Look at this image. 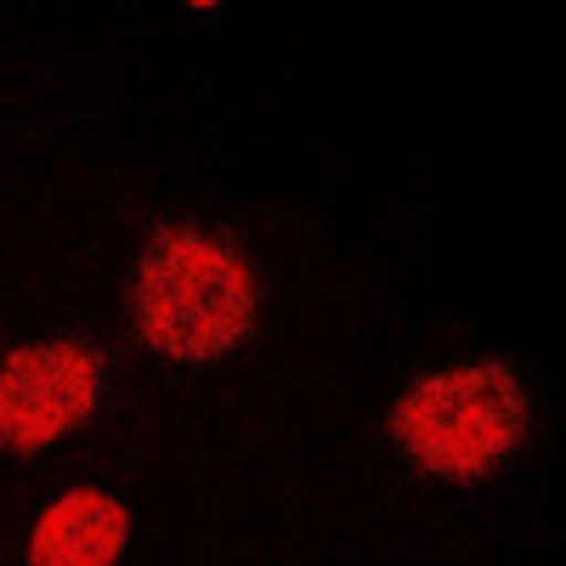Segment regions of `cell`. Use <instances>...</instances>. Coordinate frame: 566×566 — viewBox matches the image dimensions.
Instances as JSON below:
<instances>
[{
    "label": "cell",
    "instance_id": "6da1fadb",
    "mask_svg": "<svg viewBox=\"0 0 566 566\" xmlns=\"http://www.w3.org/2000/svg\"><path fill=\"white\" fill-rule=\"evenodd\" d=\"M130 323L165 357L216 363L255 328V277L244 255L205 227H159L130 277Z\"/></svg>",
    "mask_w": 566,
    "mask_h": 566
},
{
    "label": "cell",
    "instance_id": "7a4b0ae2",
    "mask_svg": "<svg viewBox=\"0 0 566 566\" xmlns=\"http://www.w3.org/2000/svg\"><path fill=\"white\" fill-rule=\"evenodd\" d=\"M527 431V397L515 368L504 363H464L424 374L391 408L397 448L448 482H476L499 470Z\"/></svg>",
    "mask_w": 566,
    "mask_h": 566
},
{
    "label": "cell",
    "instance_id": "3957f363",
    "mask_svg": "<svg viewBox=\"0 0 566 566\" xmlns=\"http://www.w3.org/2000/svg\"><path fill=\"white\" fill-rule=\"evenodd\" d=\"M103 357L85 340H34L0 363V448L34 453L97 413Z\"/></svg>",
    "mask_w": 566,
    "mask_h": 566
},
{
    "label": "cell",
    "instance_id": "277c9868",
    "mask_svg": "<svg viewBox=\"0 0 566 566\" xmlns=\"http://www.w3.org/2000/svg\"><path fill=\"white\" fill-rule=\"evenodd\" d=\"M130 538V515L108 493H63L29 538V566H114Z\"/></svg>",
    "mask_w": 566,
    "mask_h": 566
}]
</instances>
